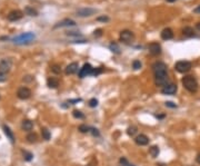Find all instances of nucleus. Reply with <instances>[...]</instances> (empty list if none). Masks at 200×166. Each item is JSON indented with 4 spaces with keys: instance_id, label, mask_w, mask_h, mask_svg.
I'll return each mask as SVG.
<instances>
[{
    "instance_id": "44",
    "label": "nucleus",
    "mask_w": 200,
    "mask_h": 166,
    "mask_svg": "<svg viewBox=\"0 0 200 166\" xmlns=\"http://www.w3.org/2000/svg\"><path fill=\"white\" fill-rule=\"evenodd\" d=\"M156 117H157V118H164L165 115H156Z\"/></svg>"
},
{
    "instance_id": "30",
    "label": "nucleus",
    "mask_w": 200,
    "mask_h": 166,
    "mask_svg": "<svg viewBox=\"0 0 200 166\" xmlns=\"http://www.w3.org/2000/svg\"><path fill=\"white\" fill-rule=\"evenodd\" d=\"M109 48L111 49V52H116V54H119V47L117 46V44H111L109 46Z\"/></svg>"
},
{
    "instance_id": "13",
    "label": "nucleus",
    "mask_w": 200,
    "mask_h": 166,
    "mask_svg": "<svg viewBox=\"0 0 200 166\" xmlns=\"http://www.w3.org/2000/svg\"><path fill=\"white\" fill-rule=\"evenodd\" d=\"M135 142L138 145H140V146H145V145H148L149 138L146 136V135H143V134H140V135H138V136L135 138Z\"/></svg>"
},
{
    "instance_id": "36",
    "label": "nucleus",
    "mask_w": 200,
    "mask_h": 166,
    "mask_svg": "<svg viewBox=\"0 0 200 166\" xmlns=\"http://www.w3.org/2000/svg\"><path fill=\"white\" fill-rule=\"evenodd\" d=\"M90 132L92 133V135H94V136H99V135H100L97 128H90Z\"/></svg>"
},
{
    "instance_id": "33",
    "label": "nucleus",
    "mask_w": 200,
    "mask_h": 166,
    "mask_svg": "<svg viewBox=\"0 0 200 166\" xmlns=\"http://www.w3.org/2000/svg\"><path fill=\"white\" fill-rule=\"evenodd\" d=\"M101 73H102V68H101V67H99V68H96V69L92 70L91 75H94V76H97V75L101 74Z\"/></svg>"
},
{
    "instance_id": "21",
    "label": "nucleus",
    "mask_w": 200,
    "mask_h": 166,
    "mask_svg": "<svg viewBox=\"0 0 200 166\" xmlns=\"http://www.w3.org/2000/svg\"><path fill=\"white\" fill-rule=\"evenodd\" d=\"M149 154L152 156V157H157L158 154H159V147H158V146H152V147H150Z\"/></svg>"
},
{
    "instance_id": "25",
    "label": "nucleus",
    "mask_w": 200,
    "mask_h": 166,
    "mask_svg": "<svg viewBox=\"0 0 200 166\" xmlns=\"http://www.w3.org/2000/svg\"><path fill=\"white\" fill-rule=\"evenodd\" d=\"M33 157V155L31 154V153H29V152H23V158H25V161H27V162H29V161H31Z\"/></svg>"
},
{
    "instance_id": "18",
    "label": "nucleus",
    "mask_w": 200,
    "mask_h": 166,
    "mask_svg": "<svg viewBox=\"0 0 200 166\" xmlns=\"http://www.w3.org/2000/svg\"><path fill=\"white\" fill-rule=\"evenodd\" d=\"M4 132H5V134H6V136L10 139L11 143H15V136H14V133H12V130H11L8 126L4 125Z\"/></svg>"
},
{
    "instance_id": "17",
    "label": "nucleus",
    "mask_w": 200,
    "mask_h": 166,
    "mask_svg": "<svg viewBox=\"0 0 200 166\" xmlns=\"http://www.w3.org/2000/svg\"><path fill=\"white\" fill-rule=\"evenodd\" d=\"M47 84H48V86H49L50 88H57V87L59 86L58 78H56V77H49V78H48V80H47Z\"/></svg>"
},
{
    "instance_id": "9",
    "label": "nucleus",
    "mask_w": 200,
    "mask_h": 166,
    "mask_svg": "<svg viewBox=\"0 0 200 166\" xmlns=\"http://www.w3.org/2000/svg\"><path fill=\"white\" fill-rule=\"evenodd\" d=\"M92 70H94V68L91 67L90 64H85L84 67H82V68L79 70V77L80 78L87 77L88 75H91Z\"/></svg>"
},
{
    "instance_id": "7",
    "label": "nucleus",
    "mask_w": 200,
    "mask_h": 166,
    "mask_svg": "<svg viewBox=\"0 0 200 166\" xmlns=\"http://www.w3.org/2000/svg\"><path fill=\"white\" fill-rule=\"evenodd\" d=\"M17 96L20 98V99H28L30 96H31V90L27 87H20L17 92Z\"/></svg>"
},
{
    "instance_id": "32",
    "label": "nucleus",
    "mask_w": 200,
    "mask_h": 166,
    "mask_svg": "<svg viewBox=\"0 0 200 166\" xmlns=\"http://www.w3.org/2000/svg\"><path fill=\"white\" fill-rule=\"evenodd\" d=\"M51 70H52L55 74H60V73H61V68H60V66H58V65H55V66L51 67Z\"/></svg>"
},
{
    "instance_id": "26",
    "label": "nucleus",
    "mask_w": 200,
    "mask_h": 166,
    "mask_svg": "<svg viewBox=\"0 0 200 166\" xmlns=\"http://www.w3.org/2000/svg\"><path fill=\"white\" fill-rule=\"evenodd\" d=\"M27 139H28V142H30V143H35V142L37 140V135L33 133L29 134V135L27 136Z\"/></svg>"
},
{
    "instance_id": "15",
    "label": "nucleus",
    "mask_w": 200,
    "mask_h": 166,
    "mask_svg": "<svg viewBox=\"0 0 200 166\" xmlns=\"http://www.w3.org/2000/svg\"><path fill=\"white\" fill-rule=\"evenodd\" d=\"M78 68H79L78 64H77V63H71L70 65H68V66H67V68H66V74H67V75L76 74L77 71H78Z\"/></svg>"
},
{
    "instance_id": "34",
    "label": "nucleus",
    "mask_w": 200,
    "mask_h": 166,
    "mask_svg": "<svg viewBox=\"0 0 200 166\" xmlns=\"http://www.w3.org/2000/svg\"><path fill=\"white\" fill-rule=\"evenodd\" d=\"M67 36L69 37H80L81 35L79 33H75V31H70V33H67Z\"/></svg>"
},
{
    "instance_id": "37",
    "label": "nucleus",
    "mask_w": 200,
    "mask_h": 166,
    "mask_svg": "<svg viewBox=\"0 0 200 166\" xmlns=\"http://www.w3.org/2000/svg\"><path fill=\"white\" fill-rule=\"evenodd\" d=\"M94 35H95L96 37H100V36L102 35V29H97V30H95Z\"/></svg>"
},
{
    "instance_id": "22",
    "label": "nucleus",
    "mask_w": 200,
    "mask_h": 166,
    "mask_svg": "<svg viewBox=\"0 0 200 166\" xmlns=\"http://www.w3.org/2000/svg\"><path fill=\"white\" fill-rule=\"evenodd\" d=\"M41 135H42V137H44V139H46V140H49L50 139V137H51L50 132H49L47 128L41 129Z\"/></svg>"
},
{
    "instance_id": "43",
    "label": "nucleus",
    "mask_w": 200,
    "mask_h": 166,
    "mask_svg": "<svg viewBox=\"0 0 200 166\" xmlns=\"http://www.w3.org/2000/svg\"><path fill=\"white\" fill-rule=\"evenodd\" d=\"M120 166H134V165H130L129 163H125V164H121Z\"/></svg>"
},
{
    "instance_id": "5",
    "label": "nucleus",
    "mask_w": 200,
    "mask_h": 166,
    "mask_svg": "<svg viewBox=\"0 0 200 166\" xmlns=\"http://www.w3.org/2000/svg\"><path fill=\"white\" fill-rule=\"evenodd\" d=\"M135 39V35L130 30H122L120 33V40L124 41L125 44H130Z\"/></svg>"
},
{
    "instance_id": "23",
    "label": "nucleus",
    "mask_w": 200,
    "mask_h": 166,
    "mask_svg": "<svg viewBox=\"0 0 200 166\" xmlns=\"http://www.w3.org/2000/svg\"><path fill=\"white\" fill-rule=\"evenodd\" d=\"M72 115H73V117L78 118V119H82V118H85V115L80 111H77V109H75V111H72Z\"/></svg>"
},
{
    "instance_id": "2",
    "label": "nucleus",
    "mask_w": 200,
    "mask_h": 166,
    "mask_svg": "<svg viewBox=\"0 0 200 166\" xmlns=\"http://www.w3.org/2000/svg\"><path fill=\"white\" fill-rule=\"evenodd\" d=\"M152 70L155 74V78L168 77L167 74V65L162 61H157L152 65Z\"/></svg>"
},
{
    "instance_id": "29",
    "label": "nucleus",
    "mask_w": 200,
    "mask_h": 166,
    "mask_svg": "<svg viewBox=\"0 0 200 166\" xmlns=\"http://www.w3.org/2000/svg\"><path fill=\"white\" fill-rule=\"evenodd\" d=\"M79 130L81 133H88V132H90V128H89L87 125H80Z\"/></svg>"
},
{
    "instance_id": "35",
    "label": "nucleus",
    "mask_w": 200,
    "mask_h": 166,
    "mask_svg": "<svg viewBox=\"0 0 200 166\" xmlns=\"http://www.w3.org/2000/svg\"><path fill=\"white\" fill-rule=\"evenodd\" d=\"M165 105H166L167 107H170V108H176V107H177V105H176V104H174L172 102H167V103L165 104Z\"/></svg>"
},
{
    "instance_id": "31",
    "label": "nucleus",
    "mask_w": 200,
    "mask_h": 166,
    "mask_svg": "<svg viewBox=\"0 0 200 166\" xmlns=\"http://www.w3.org/2000/svg\"><path fill=\"white\" fill-rule=\"evenodd\" d=\"M132 67H134V69L135 70H138L141 68V63L139 61V60H135L134 63H132Z\"/></svg>"
},
{
    "instance_id": "19",
    "label": "nucleus",
    "mask_w": 200,
    "mask_h": 166,
    "mask_svg": "<svg viewBox=\"0 0 200 166\" xmlns=\"http://www.w3.org/2000/svg\"><path fill=\"white\" fill-rule=\"evenodd\" d=\"M21 127H22V129H25V130H31L33 127V124L31 121H29V119H25V121L22 122Z\"/></svg>"
},
{
    "instance_id": "10",
    "label": "nucleus",
    "mask_w": 200,
    "mask_h": 166,
    "mask_svg": "<svg viewBox=\"0 0 200 166\" xmlns=\"http://www.w3.org/2000/svg\"><path fill=\"white\" fill-rule=\"evenodd\" d=\"M176 92H177V85L175 84H168L161 89V92L164 95H174L176 94Z\"/></svg>"
},
{
    "instance_id": "14",
    "label": "nucleus",
    "mask_w": 200,
    "mask_h": 166,
    "mask_svg": "<svg viewBox=\"0 0 200 166\" xmlns=\"http://www.w3.org/2000/svg\"><path fill=\"white\" fill-rule=\"evenodd\" d=\"M75 25H76V22L73 21V20H71V19H63L62 21L58 22L54 28L57 29V28H61V27H69V26H75Z\"/></svg>"
},
{
    "instance_id": "16",
    "label": "nucleus",
    "mask_w": 200,
    "mask_h": 166,
    "mask_svg": "<svg viewBox=\"0 0 200 166\" xmlns=\"http://www.w3.org/2000/svg\"><path fill=\"white\" fill-rule=\"evenodd\" d=\"M161 38L164 40H169V39H172L174 38V33L170 28H166L161 31Z\"/></svg>"
},
{
    "instance_id": "40",
    "label": "nucleus",
    "mask_w": 200,
    "mask_h": 166,
    "mask_svg": "<svg viewBox=\"0 0 200 166\" xmlns=\"http://www.w3.org/2000/svg\"><path fill=\"white\" fill-rule=\"evenodd\" d=\"M87 166H97V161H96V159H92Z\"/></svg>"
},
{
    "instance_id": "11",
    "label": "nucleus",
    "mask_w": 200,
    "mask_h": 166,
    "mask_svg": "<svg viewBox=\"0 0 200 166\" xmlns=\"http://www.w3.org/2000/svg\"><path fill=\"white\" fill-rule=\"evenodd\" d=\"M96 12L95 9H91V8H84V9H79L77 11V16L79 17H89V16L94 15Z\"/></svg>"
},
{
    "instance_id": "12",
    "label": "nucleus",
    "mask_w": 200,
    "mask_h": 166,
    "mask_svg": "<svg viewBox=\"0 0 200 166\" xmlns=\"http://www.w3.org/2000/svg\"><path fill=\"white\" fill-rule=\"evenodd\" d=\"M20 18H22V12L20 10H12L8 15V20L10 21H17Z\"/></svg>"
},
{
    "instance_id": "4",
    "label": "nucleus",
    "mask_w": 200,
    "mask_h": 166,
    "mask_svg": "<svg viewBox=\"0 0 200 166\" xmlns=\"http://www.w3.org/2000/svg\"><path fill=\"white\" fill-rule=\"evenodd\" d=\"M175 69L177 70L178 73H181V74L188 73V71L191 69V63L187 61V60L178 61V63H176V65H175Z\"/></svg>"
},
{
    "instance_id": "24",
    "label": "nucleus",
    "mask_w": 200,
    "mask_h": 166,
    "mask_svg": "<svg viewBox=\"0 0 200 166\" xmlns=\"http://www.w3.org/2000/svg\"><path fill=\"white\" fill-rule=\"evenodd\" d=\"M127 133L129 136H134L136 133H137V127H135V126H131V127H129V128L127 129Z\"/></svg>"
},
{
    "instance_id": "27",
    "label": "nucleus",
    "mask_w": 200,
    "mask_h": 166,
    "mask_svg": "<svg viewBox=\"0 0 200 166\" xmlns=\"http://www.w3.org/2000/svg\"><path fill=\"white\" fill-rule=\"evenodd\" d=\"M26 12L30 16H37V11L35 10V9H32V8H30V7L26 8Z\"/></svg>"
},
{
    "instance_id": "42",
    "label": "nucleus",
    "mask_w": 200,
    "mask_h": 166,
    "mask_svg": "<svg viewBox=\"0 0 200 166\" xmlns=\"http://www.w3.org/2000/svg\"><path fill=\"white\" fill-rule=\"evenodd\" d=\"M196 28L200 31V21H199V22H197V23H196Z\"/></svg>"
},
{
    "instance_id": "1",
    "label": "nucleus",
    "mask_w": 200,
    "mask_h": 166,
    "mask_svg": "<svg viewBox=\"0 0 200 166\" xmlns=\"http://www.w3.org/2000/svg\"><path fill=\"white\" fill-rule=\"evenodd\" d=\"M182 85L188 92H196L198 90V83L193 76H185L182 78Z\"/></svg>"
},
{
    "instance_id": "38",
    "label": "nucleus",
    "mask_w": 200,
    "mask_h": 166,
    "mask_svg": "<svg viewBox=\"0 0 200 166\" xmlns=\"http://www.w3.org/2000/svg\"><path fill=\"white\" fill-rule=\"evenodd\" d=\"M97 20H99V21H108L109 18H108V17H99Z\"/></svg>"
},
{
    "instance_id": "20",
    "label": "nucleus",
    "mask_w": 200,
    "mask_h": 166,
    "mask_svg": "<svg viewBox=\"0 0 200 166\" xmlns=\"http://www.w3.org/2000/svg\"><path fill=\"white\" fill-rule=\"evenodd\" d=\"M182 33L185 35L186 37H193L195 36V31L191 27H185L183 29H182Z\"/></svg>"
},
{
    "instance_id": "41",
    "label": "nucleus",
    "mask_w": 200,
    "mask_h": 166,
    "mask_svg": "<svg viewBox=\"0 0 200 166\" xmlns=\"http://www.w3.org/2000/svg\"><path fill=\"white\" fill-rule=\"evenodd\" d=\"M193 11H195V12H197V14H199V12H200V6H198L197 8H195V10H193Z\"/></svg>"
},
{
    "instance_id": "46",
    "label": "nucleus",
    "mask_w": 200,
    "mask_h": 166,
    "mask_svg": "<svg viewBox=\"0 0 200 166\" xmlns=\"http://www.w3.org/2000/svg\"><path fill=\"white\" fill-rule=\"evenodd\" d=\"M167 1H168V2H175L176 0H167Z\"/></svg>"
},
{
    "instance_id": "45",
    "label": "nucleus",
    "mask_w": 200,
    "mask_h": 166,
    "mask_svg": "<svg viewBox=\"0 0 200 166\" xmlns=\"http://www.w3.org/2000/svg\"><path fill=\"white\" fill-rule=\"evenodd\" d=\"M197 162L200 164V155H198V157H197Z\"/></svg>"
},
{
    "instance_id": "39",
    "label": "nucleus",
    "mask_w": 200,
    "mask_h": 166,
    "mask_svg": "<svg viewBox=\"0 0 200 166\" xmlns=\"http://www.w3.org/2000/svg\"><path fill=\"white\" fill-rule=\"evenodd\" d=\"M6 79H7V75L0 74V81H5Z\"/></svg>"
},
{
    "instance_id": "6",
    "label": "nucleus",
    "mask_w": 200,
    "mask_h": 166,
    "mask_svg": "<svg viewBox=\"0 0 200 166\" xmlns=\"http://www.w3.org/2000/svg\"><path fill=\"white\" fill-rule=\"evenodd\" d=\"M11 66H12V60L9 58L2 59L0 61V74H5L7 75V73H9L11 69Z\"/></svg>"
},
{
    "instance_id": "28",
    "label": "nucleus",
    "mask_w": 200,
    "mask_h": 166,
    "mask_svg": "<svg viewBox=\"0 0 200 166\" xmlns=\"http://www.w3.org/2000/svg\"><path fill=\"white\" fill-rule=\"evenodd\" d=\"M89 106H90V107H97V106H98V100L96 99V98H91L90 100H89Z\"/></svg>"
},
{
    "instance_id": "8",
    "label": "nucleus",
    "mask_w": 200,
    "mask_h": 166,
    "mask_svg": "<svg viewBox=\"0 0 200 166\" xmlns=\"http://www.w3.org/2000/svg\"><path fill=\"white\" fill-rule=\"evenodd\" d=\"M148 49H149V52L152 56H158L161 54V46L158 42H151V44H149Z\"/></svg>"
},
{
    "instance_id": "3",
    "label": "nucleus",
    "mask_w": 200,
    "mask_h": 166,
    "mask_svg": "<svg viewBox=\"0 0 200 166\" xmlns=\"http://www.w3.org/2000/svg\"><path fill=\"white\" fill-rule=\"evenodd\" d=\"M33 39H35V35H33L32 33H21V35L17 36L16 38H14L12 41H14L15 44H18V45H25V44L31 42Z\"/></svg>"
}]
</instances>
